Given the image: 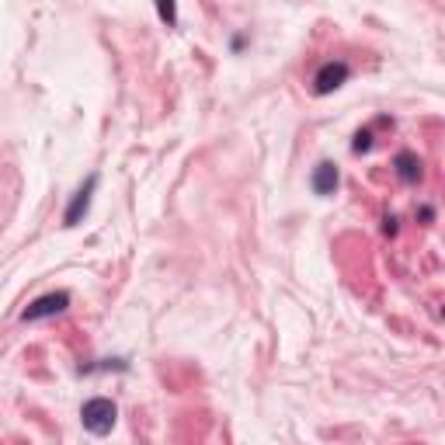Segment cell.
<instances>
[{
	"label": "cell",
	"mask_w": 445,
	"mask_h": 445,
	"mask_svg": "<svg viewBox=\"0 0 445 445\" xmlns=\"http://www.w3.org/2000/svg\"><path fill=\"white\" fill-rule=\"evenodd\" d=\"M348 63L345 59H331V63H324L320 70H317V77H313V94H334L345 80H348Z\"/></svg>",
	"instance_id": "obj_3"
},
{
	"label": "cell",
	"mask_w": 445,
	"mask_h": 445,
	"mask_svg": "<svg viewBox=\"0 0 445 445\" xmlns=\"http://www.w3.org/2000/svg\"><path fill=\"white\" fill-rule=\"evenodd\" d=\"M115 418H118V407H115V400H108V397H91V400L80 407V425H84L91 435H97V439L111 435Z\"/></svg>",
	"instance_id": "obj_1"
},
{
	"label": "cell",
	"mask_w": 445,
	"mask_h": 445,
	"mask_svg": "<svg viewBox=\"0 0 445 445\" xmlns=\"http://www.w3.org/2000/svg\"><path fill=\"white\" fill-rule=\"evenodd\" d=\"M66 306H70V292H45V296H38V299H31L24 306L21 320L24 324H38V320H49V317L63 313Z\"/></svg>",
	"instance_id": "obj_2"
},
{
	"label": "cell",
	"mask_w": 445,
	"mask_h": 445,
	"mask_svg": "<svg viewBox=\"0 0 445 445\" xmlns=\"http://www.w3.org/2000/svg\"><path fill=\"white\" fill-rule=\"evenodd\" d=\"M369 146H373V129H359V132H355V143H352V150H355V153H366Z\"/></svg>",
	"instance_id": "obj_7"
},
{
	"label": "cell",
	"mask_w": 445,
	"mask_h": 445,
	"mask_svg": "<svg viewBox=\"0 0 445 445\" xmlns=\"http://www.w3.org/2000/svg\"><path fill=\"white\" fill-rule=\"evenodd\" d=\"M94 188H97V174H91V178L73 192V198H70V205H66V212H63V226H77V223L87 216L91 198H94Z\"/></svg>",
	"instance_id": "obj_4"
},
{
	"label": "cell",
	"mask_w": 445,
	"mask_h": 445,
	"mask_svg": "<svg viewBox=\"0 0 445 445\" xmlns=\"http://www.w3.org/2000/svg\"><path fill=\"white\" fill-rule=\"evenodd\" d=\"M338 181H341V174H338V164H331V160H320V164L313 167V178H310V185H313V192H317L320 198L334 195V192H338Z\"/></svg>",
	"instance_id": "obj_5"
},
{
	"label": "cell",
	"mask_w": 445,
	"mask_h": 445,
	"mask_svg": "<svg viewBox=\"0 0 445 445\" xmlns=\"http://www.w3.org/2000/svg\"><path fill=\"white\" fill-rule=\"evenodd\" d=\"M157 14H160L164 21H174V17H178V7H174V3H157Z\"/></svg>",
	"instance_id": "obj_8"
},
{
	"label": "cell",
	"mask_w": 445,
	"mask_h": 445,
	"mask_svg": "<svg viewBox=\"0 0 445 445\" xmlns=\"http://www.w3.org/2000/svg\"><path fill=\"white\" fill-rule=\"evenodd\" d=\"M393 167H397V178H400L404 185H418V181H421V157H418L414 150H400V153L393 157Z\"/></svg>",
	"instance_id": "obj_6"
}]
</instances>
